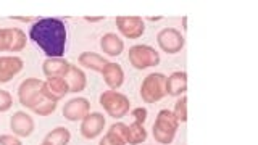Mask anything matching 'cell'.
Wrapping results in <instances>:
<instances>
[{
  "label": "cell",
  "mask_w": 258,
  "mask_h": 145,
  "mask_svg": "<svg viewBox=\"0 0 258 145\" xmlns=\"http://www.w3.org/2000/svg\"><path fill=\"white\" fill-rule=\"evenodd\" d=\"M147 140V131H145L144 124L134 123L129 124L126 129V143L129 145H141Z\"/></svg>",
  "instance_id": "obj_21"
},
{
  "label": "cell",
  "mask_w": 258,
  "mask_h": 145,
  "mask_svg": "<svg viewBox=\"0 0 258 145\" xmlns=\"http://www.w3.org/2000/svg\"><path fill=\"white\" fill-rule=\"evenodd\" d=\"M177 127H179V123H177L176 118L173 116V113L166 108L160 110L152 127L153 139L161 145H169L174 140Z\"/></svg>",
  "instance_id": "obj_2"
},
{
  "label": "cell",
  "mask_w": 258,
  "mask_h": 145,
  "mask_svg": "<svg viewBox=\"0 0 258 145\" xmlns=\"http://www.w3.org/2000/svg\"><path fill=\"white\" fill-rule=\"evenodd\" d=\"M12 20H18V21H23V23H28V21H32V16H26V18H24V16H10Z\"/></svg>",
  "instance_id": "obj_31"
},
{
  "label": "cell",
  "mask_w": 258,
  "mask_h": 145,
  "mask_svg": "<svg viewBox=\"0 0 258 145\" xmlns=\"http://www.w3.org/2000/svg\"><path fill=\"white\" fill-rule=\"evenodd\" d=\"M26 34H24L23 29L18 28H12V45H10V52L12 53H18L21 52L24 47H26Z\"/></svg>",
  "instance_id": "obj_22"
},
{
  "label": "cell",
  "mask_w": 258,
  "mask_h": 145,
  "mask_svg": "<svg viewBox=\"0 0 258 145\" xmlns=\"http://www.w3.org/2000/svg\"><path fill=\"white\" fill-rule=\"evenodd\" d=\"M166 97V76L152 72L141 84V99L145 103H157Z\"/></svg>",
  "instance_id": "obj_4"
},
{
  "label": "cell",
  "mask_w": 258,
  "mask_h": 145,
  "mask_svg": "<svg viewBox=\"0 0 258 145\" xmlns=\"http://www.w3.org/2000/svg\"><path fill=\"white\" fill-rule=\"evenodd\" d=\"M70 94V86L64 78H50L42 81V95L44 99L58 103L64 99V95Z\"/></svg>",
  "instance_id": "obj_10"
},
{
  "label": "cell",
  "mask_w": 258,
  "mask_h": 145,
  "mask_svg": "<svg viewBox=\"0 0 258 145\" xmlns=\"http://www.w3.org/2000/svg\"><path fill=\"white\" fill-rule=\"evenodd\" d=\"M10 129L13 135L16 137H29L34 132L36 124H34V119L31 118V115H28V113H24V111H16L10 118Z\"/></svg>",
  "instance_id": "obj_12"
},
{
  "label": "cell",
  "mask_w": 258,
  "mask_h": 145,
  "mask_svg": "<svg viewBox=\"0 0 258 145\" xmlns=\"http://www.w3.org/2000/svg\"><path fill=\"white\" fill-rule=\"evenodd\" d=\"M67 83L70 86V92L71 94H79L83 92L86 86H87V76L83 71V68H78L76 64H70V71L67 75Z\"/></svg>",
  "instance_id": "obj_18"
},
{
  "label": "cell",
  "mask_w": 258,
  "mask_h": 145,
  "mask_svg": "<svg viewBox=\"0 0 258 145\" xmlns=\"http://www.w3.org/2000/svg\"><path fill=\"white\" fill-rule=\"evenodd\" d=\"M24 68V63L20 56H0V84H5L12 81L16 75H20Z\"/></svg>",
  "instance_id": "obj_13"
},
{
  "label": "cell",
  "mask_w": 258,
  "mask_h": 145,
  "mask_svg": "<svg viewBox=\"0 0 258 145\" xmlns=\"http://www.w3.org/2000/svg\"><path fill=\"white\" fill-rule=\"evenodd\" d=\"M78 61H79V64L83 68L92 69V71H99V72H102L103 66L108 63V60L105 58L103 55H99L95 52H83L79 55Z\"/></svg>",
  "instance_id": "obj_19"
},
{
  "label": "cell",
  "mask_w": 258,
  "mask_h": 145,
  "mask_svg": "<svg viewBox=\"0 0 258 145\" xmlns=\"http://www.w3.org/2000/svg\"><path fill=\"white\" fill-rule=\"evenodd\" d=\"M91 113V103L84 97H76L64 103L63 116L68 121H83Z\"/></svg>",
  "instance_id": "obj_11"
},
{
  "label": "cell",
  "mask_w": 258,
  "mask_h": 145,
  "mask_svg": "<svg viewBox=\"0 0 258 145\" xmlns=\"http://www.w3.org/2000/svg\"><path fill=\"white\" fill-rule=\"evenodd\" d=\"M157 44L165 53L176 55L184 48L185 40L181 31H177L176 28H163L157 34Z\"/></svg>",
  "instance_id": "obj_7"
},
{
  "label": "cell",
  "mask_w": 258,
  "mask_h": 145,
  "mask_svg": "<svg viewBox=\"0 0 258 145\" xmlns=\"http://www.w3.org/2000/svg\"><path fill=\"white\" fill-rule=\"evenodd\" d=\"M115 26L126 39H141L145 32V23L141 16H116Z\"/></svg>",
  "instance_id": "obj_8"
},
{
  "label": "cell",
  "mask_w": 258,
  "mask_h": 145,
  "mask_svg": "<svg viewBox=\"0 0 258 145\" xmlns=\"http://www.w3.org/2000/svg\"><path fill=\"white\" fill-rule=\"evenodd\" d=\"M100 48L108 56H119L124 52V42L113 32H107L100 37Z\"/></svg>",
  "instance_id": "obj_17"
},
{
  "label": "cell",
  "mask_w": 258,
  "mask_h": 145,
  "mask_svg": "<svg viewBox=\"0 0 258 145\" xmlns=\"http://www.w3.org/2000/svg\"><path fill=\"white\" fill-rule=\"evenodd\" d=\"M107 124V119L102 113H89V115L81 121V135L87 140H92L103 132V127Z\"/></svg>",
  "instance_id": "obj_9"
},
{
  "label": "cell",
  "mask_w": 258,
  "mask_h": 145,
  "mask_svg": "<svg viewBox=\"0 0 258 145\" xmlns=\"http://www.w3.org/2000/svg\"><path fill=\"white\" fill-rule=\"evenodd\" d=\"M102 78L105 81V84L110 87V91H116L124 83V71L121 68V64L108 61L102 69Z\"/></svg>",
  "instance_id": "obj_14"
},
{
  "label": "cell",
  "mask_w": 258,
  "mask_h": 145,
  "mask_svg": "<svg viewBox=\"0 0 258 145\" xmlns=\"http://www.w3.org/2000/svg\"><path fill=\"white\" fill-rule=\"evenodd\" d=\"M149 20H150V21H158V20H161V16H150Z\"/></svg>",
  "instance_id": "obj_33"
},
{
  "label": "cell",
  "mask_w": 258,
  "mask_h": 145,
  "mask_svg": "<svg viewBox=\"0 0 258 145\" xmlns=\"http://www.w3.org/2000/svg\"><path fill=\"white\" fill-rule=\"evenodd\" d=\"M55 110H56V103L52 102V100L44 99L39 105H36V107L32 108L31 111H34L36 115H39V116H50L52 113H55Z\"/></svg>",
  "instance_id": "obj_24"
},
{
  "label": "cell",
  "mask_w": 258,
  "mask_h": 145,
  "mask_svg": "<svg viewBox=\"0 0 258 145\" xmlns=\"http://www.w3.org/2000/svg\"><path fill=\"white\" fill-rule=\"evenodd\" d=\"M131 115L134 118L136 123H139V124H144L145 121H147V110H145L144 107H137L131 111Z\"/></svg>",
  "instance_id": "obj_28"
},
{
  "label": "cell",
  "mask_w": 258,
  "mask_h": 145,
  "mask_svg": "<svg viewBox=\"0 0 258 145\" xmlns=\"http://www.w3.org/2000/svg\"><path fill=\"white\" fill-rule=\"evenodd\" d=\"M100 107L107 111V115L113 119H121L124 118L129 110H131V102L124 95L119 94L118 91H105L99 97Z\"/></svg>",
  "instance_id": "obj_3"
},
{
  "label": "cell",
  "mask_w": 258,
  "mask_h": 145,
  "mask_svg": "<svg viewBox=\"0 0 258 145\" xmlns=\"http://www.w3.org/2000/svg\"><path fill=\"white\" fill-rule=\"evenodd\" d=\"M70 61L64 58H47L42 63V71L47 79L50 78H67L70 71Z\"/></svg>",
  "instance_id": "obj_15"
},
{
  "label": "cell",
  "mask_w": 258,
  "mask_h": 145,
  "mask_svg": "<svg viewBox=\"0 0 258 145\" xmlns=\"http://www.w3.org/2000/svg\"><path fill=\"white\" fill-rule=\"evenodd\" d=\"M182 28L187 31V16H184V18H182Z\"/></svg>",
  "instance_id": "obj_32"
},
{
  "label": "cell",
  "mask_w": 258,
  "mask_h": 145,
  "mask_svg": "<svg viewBox=\"0 0 258 145\" xmlns=\"http://www.w3.org/2000/svg\"><path fill=\"white\" fill-rule=\"evenodd\" d=\"M12 45V28L0 29V52H10Z\"/></svg>",
  "instance_id": "obj_25"
},
{
  "label": "cell",
  "mask_w": 258,
  "mask_h": 145,
  "mask_svg": "<svg viewBox=\"0 0 258 145\" xmlns=\"http://www.w3.org/2000/svg\"><path fill=\"white\" fill-rule=\"evenodd\" d=\"M70 140H71L70 129L58 126V127L52 129V131L44 137L42 143H45V145H68Z\"/></svg>",
  "instance_id": "obj_20"
},
{
  "label": "cell",
  "mask_w": 258,
  "mask_h": 145,
  "mask_svg": "<svg viewBox=\"0 0 258 145\" xmlns=\"http://www.w3.org/2000/svg\"><path fill=\"white\" fill-rule=\"evenodd\" d=\"M13 107V97L8 91L0 89V113H5Z\"/></svg>",
  "instance_id": "obj_26"
},
{
  "label": "cell",
  "mask_w": 258,
  "mask_h": 145,
  "mask_svg": "<svg viewBox=\"0 0 258 145\" xmlns=\"http://www.w3.org/2000/svg\"><path fill=\"white\" fill-rule=\"evenodd\" d=\"M18 100L23 107L32 110L44 100L42 95V81L37 78L24 79L18 87Z\"/></svg>",
  "instance_id": "obj_6"
},
{
  "label": "cell",
  "mask_w": 258,
  "mask_h": 145,
  "mask_svg": "<svg viewBox=\"0 0 258 145\" xmlns=\"http://www.w3.org/2000/svg\"><path fill=\"white\" fill-rule=\"evenodd\" d=\"M185 91H187V72L185 71H174L166 78V95L181 97Z\"/></svg>",
  "instance_id": "obj_16"
},
{
  "label": "cell",
  "mask_w": 258,
  "mask_h": 145,
  "mask_svg": "<svg viewBox=\"0 0 258 145\" xmlns=\"http://www.w3.org/2000/svg\"><path fill=\"white\" fill-rule=\"evenodd\" d=\"M84 21H87V23H99V21H105V16H84Z\"/></svg>",
  "instance_id": "obj_30"
},
{
  "label": "cell",
  "mask_w": 258,
  "mask_h": 145,
  "mask_svg": "<svg viewBox=\"0 0 258 145\" xmlns=\"http://www.w3.org/2000/svg\"><path fill=\"white\" fill-rule=\"evenodd\" d=\"M127 60H129V63H131V66L136 69L155 68L160 63V53L150 45L137 44V45L129 48Z\"/></svg>",
  "instance_id": "obj_5"
},
{
  "label": "cell",
  "mask_w": 258,
  "mask_h": 145,
  "mask_svg": "<svg viewBox=\"0 0 258 145\" xmlns=\"http://www.w3.org/2000/svg\"><path fill=\"white\" fill-rule=\"evenodd\" d=\"M173 116L176 118L177 123H185L187 121V97L181 95L179 99L176 100L174 108H173Z\"/></svg>",
  "instance_id": "obj_23"
},
{
  "label": "cell",
  "mask_w": 258,
  "mask_h": 145,
  "mask_svg": "<svg viewBox=\"0 0 258 145\" xmlns=\"http://www.w3.org/2000/svg\"><path fill=\"white\" fill-rule=\"evenodd\" d=\"M40 145H45V143H40Z\"/></svg>",
  "instance_id": "obj_34"
},
{
  "label": "cell",
  "mask_w": 258,
  "mask_h": 145,
  "mask_svg": "<svg viewBox=\"0 0 258 145\" xmlns=\"http://www.w3.org/2000/svg\"><path fill=\"white\" fill-rule=\"evenodd\" d=\"M29 39L47 58H63L67 50V26L58 18H39L31 24Z\"/></svg>",
  "instance_id": "obj_1"
},
{
  "label": "cell",
  "mask_w": 258,
  "mask_h": 145,
  "mask_svg": "<svg viewBox=\"0 0 258 145\" xmlns=\"http://www.w3.org/2000/svg\"><path fill=\"white\" fill-rule=\"evenodd\" d=\"M0 145H23L20 137L13 134H2L0 135Z\"/></svg>",
  "instance_id": "obj_29"
},
{
  "label": "cell",
  "mask_w": 258,
  "mask_h": 145,
  "mask_svg": "<svg viewBox=\"0 0 258 145\" xmlns=\"http://www.w3.org/2000/svg\"><path fill=\"white\" fill-rule=\"evenodd\" d=\"M99 145H126V142L123 139H119L118 135H115L113 132H107L103 135V139H100Z\"/></svg>",
  "instance_id": "obj_27"
}]
</instances>
